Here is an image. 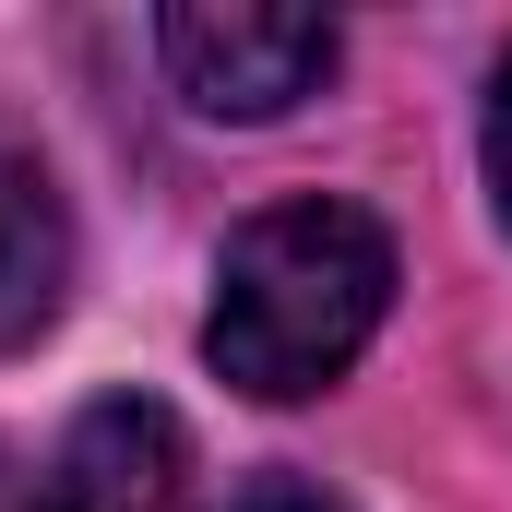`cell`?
Instances as JSON below:
<instances>
[{
    "mask_svg": "<svg viewBox=\"0 0 512 512\" xmlns=\"http://www.w3.org/2000/svg\"><path fill=\"white\" fill-rule=\"evenodd\" d=\"M382 310H393L382 215H358V203H274L215 262L203 358L239 393H262V405H298V393L358 370V346L382 334Z\"/></svg>",
    "mask_w": 512,
    "mask_h": 512,
    "instance_id": "cell-1",
    "label": "cell"
},
{
    "mask_svg": "<svg viewBox=\"0 0 512 512\" xmlns=\"http://www.w3.org/2000/svg\"><path fill=\"white\" fill-rule=\"evenodd\" d=\"M155 48H167V72H179V96L203 108V120H286L298 96H322V72H334V12H274V0H179L167 24H155Z\"/></svg>",
    "mask_w": 512,
    "mask_h": 512,
    "instance_id": "cell-2",
    "label": "cell"
},
{
    "mask_svg": "<svg viewBox=\"0 0 512 512\" xmlns=\"http://www.w3.org/2000/svg\"><path fill=\"white\" fill-rule=\"evenodd\" d=\"M179 477H191V441L155 393H96L60 453L36 465V501L24 512H179Z\"/></svg>",
    "mask_w": 512,
    "mask_h": 512,
    "instance_id": "cell-3",
    "label": "cell"
},
{
    "mask_svg": "<svg viewBox=\"0 0 512 512\" xmlns=\"http://www.w3.org/2000/svg\"><path fill=\"white\" fill-rule=\"evenodd\" d=\"M60 286H72V215H60V179H48L36 143L0 131V346L48 334Z\"/></svg>",
    "mask_w": 512,
    "mask_h": 512,
    "instance_id": "cell-4",
    "label": "cell"
},
{
    "mask_svg": "<svg viewBox=\"0 0 512 512\" xmlns=\"http://www.w3.org/2000/svg\"><path fill=\"white\" fill-rule=\"evenodd\" d=\"M215 512H346V501H334L322 477H298V465H262V477H239Z\"/></svg>",
    "mask_w": 512,
    "mask_h": 512,
    "instance_id": "cell-5",
    "label": "cell"
},
{
    "mask_svg": "<svg viewBox=\"0 0 512 512\" xmlns=\"http://www.w3.org/2000/svg\"><path fill=\"white\" fill-rule=\"evenodd\" d=\"M489 191H501V227H512V60L489 84Z\"/></svg>",
    "mask_w": 512,
    "mask_h": 512,
    "instance_id": "cell-6",
    "label": "cell"
}]
</instances>
